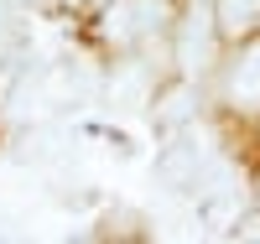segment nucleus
<instances>
[{
    "label": "nucleus",
    "instance_id": "7",
    "mask_svg": "<svg viewBox=\"0 0 260 244\" xmlns=\"http://www.w3.org/2000/svg\"><path fill=\"white\" fill-rule=\"evenodd\" d=\"M240 234H245V239H260V218H245V224H240Z\"/></svg>",
    "mask_w": 260,
    "mask_h": 244
},
{
    "label": "nucleus",
    "instance_id": "6",
    "mask_svg": "<svg viewBox=\"0 0 260 244\" xmlns=\"http://www.w3.org/2000/svg\"><path fill=\"white\" fill-rule=\"evenodd\" d=\"M187 115H192V88H172V94L161 99V109H156L161 125H177V120H187Z\"/></svg>",
    "mask_w": 260,
    "mask_h": 244
},
{
    "label": "nucleus",
    "instance_id": "2",
    "mask_svg": "<svg viewBox=\"0 0 260 244\" xmlns=\"http://www.w3.org/2000/svg\"><path fill=\"white\" fill-rule=\"evenodd\" d=\"M161 16H167L161 0H115L110 16H104V37L136 42V37H146L151 26H161Z\"/></svg>",
    "mask_w": 260,
    "mask_h": 244
},
{
    "label": "nucleus",
    "instance_id": "3",
    "mask_svg": "<svg viewBox=\"0 0 260 244\" xmlns=\"http://www.w3.org/2000/svg\"><path fill=\"white\" fill-rule=\"evenodd\" d=\"M156 171H161V182L167 187H203V171H213V156H208V146L198 141H182V146H172L167 156L156 161Z\"/></svg>",
    "mask_w": 260,
    "mask_h": 244
},
{
    "label": "nucleus",
    "instance_id": "1",
    "mask_svg": "<svg viewBox=\"0 0 260 244\" xmlns=\"http://www.w3.org/2000/svg\"><path fill=\"white\" fill-rule=\"evenodd\" d=\"M213 26H219V16L208 11V0H192V11L177 31V62L187 73H203L213 62Z\"/></svg>",
    "mask_w": 260,
    "mask_h": 244
},
{
    "label": "nucleus",
    "instance_id": "5",
    "mask_svg": "<svg viewBox=\"0 0 260 244\" xmlns=\"http://www.w3.org/2000/svg\"><path fill=\"white\" fill-rule=\"evenodd\" d=\"M255 16H260V0H219V31H224V37L250 31Z\"/></svg>",
    "mask_w": 260,
    "mask_h": 244
},
{
    "label": "nucleus",
    "instance_id": "4",
    "mask_svg": "<svg viewBox=\"0 0 260 244\" xmlns=\"http://www.w3.org/2000/svg\"><path fill=\"white\" fill-rule=\"evenodd\" d=\"M229 99L240 109H255L260 104V42L234 62V78H229Z\"/></svg>",
    "mask_w": 260,
    "mask_h": 244
}]
</instances>
